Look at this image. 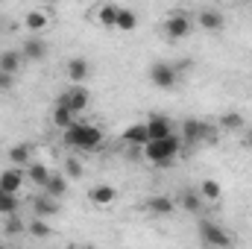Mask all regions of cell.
<instances>
[{
    "label": "cell",
    "mask_w": 252,
    "mask_h": 249,
    "mask_svg": "<svg viewBox=\"0 0 252 249\" xmlns=\"http://www.w3.org/2000/svg\"><path fill=\"white\" fill-rule=\"evenodd\" d=\"M9 164L15 167H30L32 164V147L30 144H15L9 150Z\"/></svg>",
    "instance_id": "19"
},
{
    "label": "cell",
    "mask_w": 252,
    "mask_h": 249,
    "mask_svg": "<svg viewBox=\"0 0 252 249\" xmlns=\"http://www.w3.org/2000/svg\"><path fill=\"white\" fill-rule=\"evenodd\" d=\"M196 24L205 30V32H220L223 27H226V18H223V12L220 9H199V15H196Z\"/></svg>",
    "instance_id": "8"
},
{
    "label": "cell",
    "mask_w": 252,
    "mask_h": 249,
    "mask_svg": "<svg viewBox=\"0 0 252 249\" xmlns=\"http://www.w3.org/2000/svg\"><path fill=\"white\" fill-rule=\"evenodd\" d=\"M18 208H21L18 196H15V193H3V190H0V214H3V217H15V214H18Z\"/></svg>",
    "instance_id": "26"
},
{
    "label": "cell",
    "mask_w": 252,
    "mask_h": 249,
    "mask_svg": "<svg viewBox=\"0 0 252 249\" xmlns=\"http://www.w3.org/2000/svg\"><path fill=\"white\" fill-rule=\"evenodd\" d=\"M44 193L53 196V199H62L64 193H67V176L64 173H50V179L44 185Z\"/></svg>",
    "instance_id": "21"
},
{
    "label": "cell",
    "mask_w": 252,
    "mask_h": 249,
    "mask_svg": "<svg viewBox=\"0 0 252 249\" xmlns=\"http://www.w3.org/2000/svg\"><path fill=\"white\" fill-rule=\"evenodd\" d=\"M121 141H124L126 147H135V150H144L147 144H150V132H147V124H135L124 129V135H121Z\"/></svg>",
    "instance_id": "11"
},
{
    "label": "cell",
    "mask_w": 252,
    "mask_h": 249,
    "mask_svg": "<svg viewBox=\"0 0 252 249\" xmlns=\"http://www.w3.org/2000/svg\"><path fill=\"white\" fill-rule=\"evenodd\" d=\"M190 27H193V21H190L188 15H182V12H173V15L164 21V32H167V38H173V41L185 38L190 32Z\"/></svg>",
    "instance_id": "7"
},
{
    "label": "cell",
    "mask_w": 252,
    "mask_h": 249,
    "mask_svg": "<svg viewBox=\"0 0 252 249\" xmlns=\"http://www.w3.org/2000/svg\"><path fill=\"white\" fill-rule=\"evenodd\" d=\"M0 249H3V247H0Z\"/></svg>",
    "instance_id": "34"
},
{
    "label": "cell",
    "mask_w": 252,
    "mask_h": 249,
    "mask_svg": "<svg viewBox=\"0 0 252 249\" xmlns=\"http://www.w3.org/2000/svg\"><path fill=\"white\" fill-rule=\"evenodd\" d=\"M24 62H27V59H24V53H21V50H15V47H9V50H3V53H0V70H3V73H12V76H15V73L24 67Z\"/></svg>",
    "instance_id": "16"
},
{
    "label": "cell",
    "mask_w": 252,
    "mask_h": 249,
    "mask_svg": "<svg viewBox=\"0 0 252 249\" xmlns=\"http://www.w3.org/2000/svg\"><path fill=\"white\" fill-rule=\"evenodd\" d=\"M144 208H147V214H153V217H170V214L176 211V199L158 193V196H150Z\"/></svg>",
    "instance_id": "9"
},
{
    "label": "cell",
    "mask_w": 252,
    "mask_h": 249,
    "mask_svg": "<svg viewBox=\"0 0 252 249\" xmlns=\"http://www.w3.org/2000/svg\"><path fill=\"white\" fill-rule=\"evenodd\" d=\"M53 124L64 132V129H70V126L76 124V118L70 115V109H67V106H59V103H56V109H53Z\"/></svg>",
    "instance_id": "24"
},
{
    "label": "cell",
    "mask_w": 252,
    "mask_h": 249,
    "mask_svg": "<svg viewBox=\"0 0 252 249\" xmlns=\"http://www.w3.org/2000/svg\"><path fill=\"white\" fill-rule=\"evenodd\" d=\"M3 232H6V235H21V232H24V223L18 220V214H15V217H6Z\"/></svg>",
    "instance_id": "30"
},
{
    "label": "cell",
    "mask_w": 252,
    "mask_h": 249,
    "mask_svg": "<svg viewBox=\"0 0 252 249\" xmlns=\"http://www.w3.org/2000/svg\"><path fill=\"white\" fill-rule=\"evenodd\" d=\"M21 53H24V59H27V62H44V59H47V41H41V38L30 35V38L21 44Z\"/></svg>",
    "instance_id": "12"
},
{
    "label": "cell",
    "mask_w": 252,
    "mask_h": 249,
    "mask_svg": "<svg viewBox=\"0 0 252 249\" xmlns=\"http://www.w3.org/2000/svg\"><path fill=\"white\" fill-rule=\"evenodd\" d=\"M32 211H35V217H38V220H44V217H56V214L62 211V205H59V199H53V196L41 193V196H35V199H32Z\"/></svg>",
    "instance_id": "14"
},
{
    "label": "cell",
    "mask_w": 252,
    "mask_h": 249,
    "mask_svg": "<svg viewBox=\"0 0 252 249\" xmlns=\"http://www.w3.org/2000/svg\"><path fill=\"white\" fill-rule=\"evenodd\" d=\"M220 126L229 129V132H241V129L247 126V121H244L241 112H226V115H220Z\"/></svg>",
    "instance_id": "25"
},
{
    "label": "cell",
    "mask_w": 252,
    "mask_h": 249,
    "mask_svg": "<svg viewBox=\"0 0 252 249\" xmlns=\"http://www.w3.org/2000/svg\"><path fill=\"white\" fill-rule=\"evenodd\" d=\"M27 232H30L32 238H38V241H44V238H50V235H53V229H50L44 220H38V217H32V220L27 223Z\"/></svg>",
    "instance_id": "27"
},
{
    "label": "cell",
    "mask_w": 252,
    "mask_h": 249,
    "mask_svg": "<svg viewBox=\"0 0 252 249\" xmlns=\"http://www.w3.org/2000/svg\"><path fill=\"white\" fill-rule=\"evenodd\" d=\"M62 141L70 147V150H82V153H88V150H97V147L103 144V132H100L94 124L76 121L70 129H64Z\"/></svg>",
    "instance_id": "1"
},
{
    "label": "cell",
    "mask_w": 252,
    "mask_h": 249,
    "mask_svg": "<svg viewBox=\"0 0 252 249\" xmlns=\"http://www.w3.org/2000/svg\"><path fill=\"white\" fill-rule=\"evenodd\" d=\"M150 82L156 85V88H176V82H179V67L170 62H156L150 64Z\"/></svg>",
    "instance_id": "4"
},
{
    "label": "cell",
    "mask_w": 252,
    "mask_h": 249,
    "mask_svg": "<svg viewBox=\"0 0 252 249\" xmlns=\"http://www.w3.org/2000/svg\"><path fill=\"white\" fill-rule=\"evenodd\" d=\"M24 176L32 182L35 187H44L47 185V179H50V170H47V164H41V161H32L27 170H24Z\"/></svg>",
    "instance_id": "20"
},
{
    "label": "cell",
    "mask_w": 252,
    "mask_h": 249,
    "mask_svg": "<svg viewBox=\"0 0 252 249\" xmlns=\"http://www.w3.org/2000/svg\"><path fill=\"white\" fill-rule=\"evenodd\" d=\"M179 153H182L179 135H170V138H164V141H150V144L141 150V156H144L150 164H156V167H170V161H173Z\"/></svg>",
    "instance_id": "2"
},
{
    "label": "cell",
    "mask_w": 252,
    "mask_h": 249,
    "mask_svg": "<svg viewBox=\"0 0 252 249\" xmlns=\"http://www.w3.org/2000/svg\"><path fill=\"white\" fill-rule=\"evenodd\" d=\"M118 9H121V6H112V3H109V6H100L97 21H100L103 27H115V24H118Z\"/></svg>",
    "instance_id": "29"
},
{
    "label": "cell",
    "mask_w": 252,
    "mask_h": 249,
    "mask_svg": "<svg viewBox=\"0 0 252 249\" xmlns=\"http://www.w3.org/2000/svg\"><path fill=\"white\" fill-rule=\"evenodd\" d=\"M47 24H50V18H47V12H44V9H30V12L24 15V27H27L32 35H35V32H41Z\"/></svg>",
    "instance_id": "18"
},
{
    "label": "cell",
    "mask_w": 252,
    "mask_h": 249,
    "mask_svg": "<svg viewBox=\"0 0 252 249\" xmlns=\"http://www.w3.org/2000/svg\"><path fill=\"white\" fill-rule=\"evenodd\" d=\"M138 27V15L132 12V9H118V24H115V30H135Z\"/></svg>",
    "instance_id": "28"
},
{
    "label": "cell",
    "mask_w": 252,
    "mask_h": 249,
    "mask_svg": "<svg viewBox=\"0 0 252 249\" xmlns=\"http://www.w3.org/2000/svg\"><path fill=\"white\" fill-rule=\"evenodd\" d=\"M147 132H150V141H164V138L176 135V132H173V124H170L164 115H150V121H147Z\"/></svg>",
    "instance_id": "10"
},
{
    "label": "cell",
    "mask_w": 252,
    "mask_h": 249,
    "mask_svg": "<svg viewBox=\"0 0 252 249\" xmlns=\"http://www.w3.org/2000/svg\"><path fill=\"white\" fill-rule=\"evenodd\" d=\"M196 235H199V241L208 249H232L235 247V238L229 235V229L220 226V223H214V220H199Z\"/></svg>",
    "instance_id": "3"
},
{
    "label": "cell",
    "mask_w": 252,
    "mask_h": 249,
    "mask_svg": "<svg viewBox=\"0 0 252 249\" xmlns=\"http://www.w3.org/2000/svg\"><path fill=\"white\" fill-rule=\"evenodd\" d=\"M179 205H182L188 214H202V211H205V199L199 196L196 187H185V190L179 193Z\"/></svg>",
    "instance_id": "15"
},
{
    "label": "cell",
    "mask_w": 252,
    "mask_h": 249,
    "mask_svg": "<svg viewBox=\"0 0 252 249\" xmlns=\"http://www.w3.org/2000/svg\"><path fill=\"white\" fill-rule=\"evenodd\" d=\"M241 144H244L247 150H252V129H247V132H244V141H241Z\"/></svg>",
    "instance_id": "33"
},
{
    "label": "cell",
    "mask_w": 252,
    "mask_h": 249,
    "mask_svg": "<svg viewBox=\"0 0 252 249\" xmlns=\"http://www.w3.org/2000/svg\"><path fill=\"white\" fill-rule=\"evenodd\" d=\"M179 141H182V147L185 144H199V141H211V126L205 124V121L188 118L179 126Z\"/></svg>",
    "instance_id": "5"
},
{
    "label": "cell",
    "mask_w": 252,
    "mask_h": 249,
    "mask_svg": "<svg viewBox=\"0 0 252 249\" xmlns=\"http://www.w3.org/2000/svg\"><path fill=\"white\" fill-rule=\"evenodd\" d=\"M115 196H118V190L112 185H94L88 190V199H91L94 205H100V208H109V205L115 202Z\"/></svg>",
    "instance_id": "17"
},
{
    "label": "cell",
    "mask_w": 252,
    "mask_h": 249,
    "mask_svg": "<svg viewBox=\"0 0 252 249\" xmlns=\"http://www.w3.org/2000/svg\"><path fill=\"white\" fill-rule=\"evenodd\" d=\"M24 179H27V176H24L21 167H6V170L0 173V190L18 196V190H21V185H24Z\"/></svg>",
    "instance_id": "13"
},
{
    "label": "cell",
    "mask_w": 252,
    "mask_h": 249,
    "mask_svg": "<svg viewBox=\"0 0 252 249\" xmlns=\"http://www.w3.org/2000/svg\"><path fill=\"white\" fill-rule=\"evenodd\" d=\"M85 76H88V62L79 59V56H73V59L67 62V79H70L73 85H82Z\"/></svg>",
    "instance_id": "22"
},
{
    "label": "cell",
    "mask_w": 252,
    "mask_h": 249,
    "mask_svg": "<svg viewBox=\"0 0 252 249\" xmlns=\"http://www.w3.org/2000/svg\"><path fill=\"white\" fill-rule=\"evenodd\" d=\"M196 190H199V196L208 199V202H217V199L223 196V187H220L217 179H202V182L196 185Z\"/></svg>",
    "instance_id": "23"
},
{
    "label": "cell",
    "mask_w": 252,
    "mask_h": 249,
    "mask_svg": "<svg viewBox=\"0 0 252 249\" xmlns=\"http://www.w3.org/2000/svg\"><path fill=\"white\" fill-rule=\"evenodd\" d=\"M64 170H67V176L79 179V176H82V164H79V158H67V161H64Z\"/></svg>",
    "instance_id": "31"
},
{
    "label": "cell",
    "mask_w": 252,
    "mask_h": 249,
    "mask_svg": "<svg viewBox=\"0 0 252 249\" xmlns=\"http://www.w3.org/2000/svg\"><path fill=\"white\" fill-rule=\"evenodd\" d=\"M59 106H67L73 118L82 115V112L88 109V88H85V85H70L62 97H59Z\"/></svg>",
    "instance_id": "6"
},
{
    "label": "cell",
    "mask_w": 252,
    "mask_h": 249,
    "mask_svg": "<svg viewBox=\"0 0 252 249\" xmlns=\"http://www.w3.org/2000/svg\"><path fill=\"white\" fill-rule=\"evenodd\" d=\"M12 85H15V76H12V73H3V70H0V91L6 94V91H12Z\"/></svg>",
    "instance_id": "32"
}]
</instances>
